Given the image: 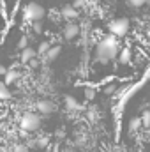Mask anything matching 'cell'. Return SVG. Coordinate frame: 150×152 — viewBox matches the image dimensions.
I'll return each instance as SVG.
<instances>
[{
	"instance_id": "cell-4",
	"label": "cell",
	"mask_w": 150,
	"mask_h": 152,
	"mask_svg": "<svg viewBox=\"0 0 150 152\" xmlns=\"http://www.w3.org/2000/svg\"><path fill=\"white\" fill-rule=\"evenodd\" d=\"M108 28H110V32H111L113 36L124 37V36H127V32H129V28H131V21H129L127 18H117V20L110 21Z\"/></svg>"
},
{
	"instance_id": "cell-25",
	"label": "cell",
	"mask_w": 150,
	"mask_h": 152,
	"mask_svg": "<svg viewBox=\"0 0 150 152\" xmlns=\"http://www.w3.org/2000/svg\"><path fill=\"white\" fill-rule=\"evenodd\" d=\"M57 136H58V138H64V136H66V131H64V129H58V131H57Z\"/></svg>"
},
{
	"instance_id": "cell-28",
	"label": "cell",
	"mask_w": 150,
	"mask_h": 152,
	"mask_svg": "<svg viewBox=\"0 0 150 152\" xmlns=\"http://www.w3.org/2000/svg\"><path fill=\"white\" fill-rule=\"evenodd\" d=\"M0 20H2V16H0Z\"/></svg>"
},
{
	"instance_id": "cell-8",
	"label": "cell",
	"mask_w": 150,
	"mask_h": 152,
	"mask_svg": "<svg viewBox=\"0 0 150 152\" xmlns=\"http://www.w3.org/2000/svg\"><path fill=\"white\" fill-rule=\"evenodd\" d=\"M36 57H37V51H36L34 48L27 46V48H23V50H21L20 60H21V64H28V62H30V60H34Z\"/></svg>"
},
{
	"instance_id": "cell-19",
	"label": "cell",
	"mask_w": 150,
	"mask_h": 152,
	"mask_svg": "<svg viewBox=\"0 0 150 152\" xmlns=\"http://www.w3.org/2000/svg\"><path fill=\"white\" fill-rule=\"evenodd\" d=\"M50 46H51V42L50 41H42L41 44H39V50H37V53L39 55H44L48 50H50Z\"/></svg>"
},
{
	"instance_id": "cell-15",
	"label": "cell",
	"mask_w": 150,
	"mask_h": 152,
	"mask_svg": "<svg viewBox=\"0 0 150 152\" xmlns=\"http://www.w3.org/2000/svg\"><path fill=\"white\" fill-rule=\"evenodd\" d=\"M143 126H141V118H131V122H129V131L131 133H136V131H140Z\"/></svg>"
},
{
	"instance_id": "cell-1",
	"label": "cell",
	"mask_w": 150,
	"mask_h": 152,
	"mask_svg": "<svg viewBox=\"0 0 150 152\" xmlns=\"http://www.w3.org/2000/svg\"><path fill=\"white\" fill-rule=\"evenodd\" d=\"M117 55H118V39H117V36H113L111 32H110L108 36H104L95 44L94 60L101 62V64H108Z\"/></svg>"
},
{
	"instance_id": "cell-7",
	"label": "cell",
	"mask_w": 150,
	"mask_h": 152,
	"mask_svg": "<svg viewBox=\"0 0 150 152\" xmlns=\"http://www.w3.org/2000/svg\"><path fill=\"white\" fill-rule=\"evenodd\" d=\"M78 34H79V27L73 23V21H69L67 25H66V28H64V39H67V41H71V39L78 37Z\"/></svg>"
},
{
	"instance_id": "cell-18",
	"label": "cell",
	"mask_w": 150,
	"mask_h": 152,
	"mask_svg": "<svg viewBox=\"0 0 150 152\" xmlns=\"http://www.w3.org/2000/svg\"><path fill=\"white\" fill-rule=\"evenodd\" d=\"M140 118H141V126L143 127H150V110H145Z\"/></svg>"
},
{
	"instance_id": "cell-26",
	"label": "cell",
	"mask_w": 150,
	"mask_h": 152,
	"mask_svg": "<svg viewBox=\"0 0 150 152\" xmlns=\"http://www.w3.org/2000/svg\"><path fill=\"white\" fill-rule=\"evenodd\" d=\"M5 73H7V69H5L4 66H0V76H4V75H5Z\"/></svg>"
},
{
	"instance_id": "cell-11",
	"label": "cell",
	"mask_w": 150,
	"mask_h": 152,
	"mask_svg": "<svg viewBox=\"0 0 150 152\" xmlns=\"http://www.w3.org/2000/svg\"><path fill=\"white\" fill-rule=\"evenodd\" d=\"M20 76H21V73L20 71H7L5 75H4V83L5 85H12V83H16L18 80H20Z\"/></svg>"
},
{
	"instance_id": "cell-27",
	"label": "cell",
	"mask_w": 150,
	"mask_h": 152,
	"mask_svg": "<svg viewBox=\"0 0 150 152\" xmlns=\"http://www.w3.org/2000/svg\"><path fill=\"white\" fill-rule=\"evenodd\" d=\"M111 152H117V151H111Z\"/></svg>"
},
{
	"instance_id": "cell-23",
	"label": "cell",
	"mask_w": 150,
	"mask_h": 152,
	"mask_svg": "<svg viewBox=\"0 0 150 152\" xmlns=\"http://www.w3.org/2000/svg\"><path fill=\"white\" fill-rule=\"evenodd\" d=\"M103 90H104L106 94H113V92L117 90V85H115V83H111V81H110V83H106V85L103 87Z\"/></svg>"
},
{
	"instance_id": "cell-3",
	"label": "cell",
	"mask_w": 150,
	"mask_h": 152,
	"mask_svg": "<svg viewBox=\"0 0 150 152\" xmlns=\"http://www.w3.org/2000/svg\"><path fill=\"white\" fill-rule=\"evenodd\" d=\"M23 18L27 20V21H37V20H42L44 18V7L37 4V2H30V4H27L25 5V9H23Z\"/></svg>"
},
{
	"instance_id": "cell-6",
	"label": "cell",
	"mask_w": 150,
	"mask_h": 152,
	"mask_svg": "<svg viewBox=\"0 0 150 152\" xmlns=\"http://www.w3.org/2000/svg\"><path fill=\"white\" fill-rule=\"evenodd\" d=\"M60 12H62V18H64V20H67V21H73V20L78 18V9H76L74 5H71V4L64 5Z\"/></svg>"
},
{
	"instance_id": "cell-22",
	"label": "cell",
	"mask_w": 150,
	"mask_h": 152,
	"mask_svg": "<svg viewBox=\"0 0 150 152\" xmlns=\"http://www.w3.org/2000/svg\"><path fill=\"white\" fill-rule=\"evenodd\" d=\"M32 28L36 34H41L42 32V20H37V21H32Z\"/></svg>"
},
{
	"instance_id": "cell-13",
	"label": "cell",
	"mask_w": 150,
	"mask_h": 152,
	"mask_svg": "<svg viewBox=\"0 0 150 152\" xmlns=\"http://www.w3.org/2000/svg\"><path fill=\"white\" fill-rule=\"evenodd\" d=\"M11 97H12V94L9 90V85H5L4 81H0V101H7Z\"/></svg>"
},
{
	"instance_id": "cell-16",
	"label": "cell",
	"mask_w": 150,
	"mask_h": 152,
	"mask_svg": "<svg viewBox=\"0 0 150 152\" xmlns=\"http://www.w3.org/2000/svg\"><path fill=\"white\" fill-rule=\"evenodd\" d=\"M48 145H50L48 136H39L37 140H36V147H37V149H46Z\"/></svg>"
},
{
	"instance_id": "cell-24",
	"label": "cell",
	"mask_w": 150,
	"mask_h": 152,
	"mask_svg": "<svg viewBox=\"0 0 150 152\" xmlns=\"http://www.w3.org/2000/svg\"><path fill=\"white\" fill-rule=\"evenodd\" d=\"M27 46H28V37H27V36H23V37L18 41V48H20V50H23V48H27Z\"/></svg>"
},
{
	"instance_id": "cell-5",
	"label": "cell",
	"mask_w": 150,
	"mask_h": 152,
	"mask_svg": "<svg viewBox=\"0 0 150 152\" xmlns=\"http://www.w3.org/2000/svg\"><path fill=\"white\" fill-rule=\"evenodd\" d=\"M36 108H37V113L41 115H50L55 112V103L53 101H50V99H41L37 104H36Z\"/></svg>"
},
{
	"instance_id": "cell-14",
	"label": "cell",
	"mask_w": 150,
	"mask_h": 152,
	"mask_svg": "<svg viewBox=\"0 0 150 152\" xmlns=\"http://www.w3.org/2000/svg\"><path fill=\"white\" fill-rule=\"evenodd\" d=\"M74 143L78 145V147H79V149H85V147L88 145V140H87V134L79 131V133L76 134V138H74Z\"/></svg>"
},
{
	"instance_id": "cell-17",
	"label": "cell",
	"mask_w": 150,
	"mask_h": 152,
	"mask_svg": "<svg viewBox=\"0 0 150 152\" xmlns=\"http://www.w3.org/2000/svg\"><path fill=\"white\" fill-rule=\"evenodd\" d=\"M150 0H127V4L131 5V7H134V9H140V7H143V5H147Z\"/></svg>"
},
{
	"instance_id": "cell-9",
	"label": "cell",
	"mask_w": 150,
	"mask_h": 152,
	"mask_svg": "<svg viewBox=\"0 0 150 152\" xmlns=\"http://www.w3.org/2000/svg\"><path fill=\"white\" fill-rule=\"evenodd\" d=\"M64 103H66V108L71 110V112H81V110H83V106L76 101L73 96H66V97H64Z\"/></svg>"
},
{
	"instance_id": "cell-2",
	"label": "cell",
	"mask_w": 150,
	"mask_h": 152,
	"mask_svg": "<svg viewBox=\"0 0 150 152\" xmlns=\"http://www.w3.org/2000/svg\"><path fill=\"white\" fill-rule=\"evenodd\" d=\"M41 124H42V118H41V113H37V112H25L20 117V127L25 133L37 131L41 127Z\"/></svg>"
},
{
	"instance_id": "cell-21",
	"label": "cell",
	"mask_w": 150,
	"mask_h": 152,
	"mask_svg": "<svg viewBox=\"0 0 150 152\" xmlns=\"http://www.w3.org/2000/svg\"><path fill=\"white\" fill-rule=\"evenodd\" d=\"M83 94H85V97H87L88 101H92V99L95 97V90H94L92 87H85V90H83Z\"/></svg>"
},
{
	"instance_id": "cell-12",
	"label": "cell",
	"mask_w": 150,
	"mask_h": 152,
	"mask_svg": "<svg viewBox=\"0 0 150 152\" xmlns=\"http://www.w3.org/2000/svg\"><path fill=\"white\" fill-rule=\"evenodd\" d=\"M131 57H133V53H131V48H122V51H120V57H118V62L122 64V66H127V64H131Z\"/></svg>"
},
{
	"instance_id": "cell-20",
	"label": "cell",
	"mask_w": 150,
	"mask_h": 152,
	"mask_svg": "<svg viewBox=\"0 0 150 152\" xmlns=\"http://www.w3.org/2000/svg\"><path fill=\"white\" fill-rule=\"evenodd\" d=\"M9 152H28V147L27 145H23V143H16V145H12Z\"/></svg>"
},
{
	"instance_id": "cell-10",
	"label": "cell",
	"mask_w": 150,
	"mask_h": 152,
	"mask_svg": "<svg viewBox=\"0 0 150 152\" xmlns=\"http://www.w3.org/2000/svg\"><path fill=\"white\" fill-rule=\"evenodd\" d=\"M60 51H62L60 46H50V50L44 53V60H46V62H53V60H57V57L60 55Z\"/></svg>"
}]
</instances>
